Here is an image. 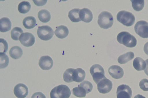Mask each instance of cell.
I'll use <instances>...</instances> for the list:
<instances>
[{
    "mask_svg": "<svg viewBox=\"0 0 148 98\" xmlns=\"http://www.w3.org/2000/svg\"><path fill=\"white\" fill-rule=\"evenodd\" d=\"M117 40L119 43L128 47H134L137 44L135 38L127 32H122L119 34Z\"/></svg>",
    "mask_w": 148,
    "mask_h": 98,
    "instance_id": "cell-1",
    "label": "cell"
},
{
    "mask_svg": "<svg viewBox=\"0 0 148 98\" xmlns=\"http://www.w3.org/2000/svg\"><path fill=\"white\" fill-rule=\"evenodd\" d=\"M71 92L69 87L66 85H61L53 88L50 93L51 98H69Z\"/></svg>",
    "mask_w": 148,
    "mask_h": 98,
    "instance_id": "cell-2",
    "label": "cell"
},
{
    "mask_svg": "<svg viewBox=\"0 0 148 98\" xmlns=\"http://www.w3.org/2000/svg\"><path fill=\"white\" fill-rule=\"evenodd\" d=\"M114 20L111 13L107 11H103L99 15L97 23L101 28L107 29L113 25Z\"/></svg>",
    "mask_w": 148,
    "mask_h": 98,
    "instance_id": "cell-3",
    "label": "cell"
},
{
    "mask_svg": "<svg viewBox=\"0 0 148 98\" xmlns=\"http://www.w3.org/2000/svg\"><path fill=\"white\" fill-rule=\"evenodd\" d=\"M116 17L119 21L127 26H132L135 21L134 15L132 13L125 10L119 11Z\"/></svg>",
    "mask_w": 148,
    "mask_h": 98,
    "instance_id": "cell-4",
    "label": "cell"
},
{
    "mask_svg": "<svg viewBox=\"0 0 148 98\" xmlns=\"http://www.w3.org/2000/svg\"><path fill=\"white\" fill-rule=\"evenodd\" d=\"M90 72L93 80L97 84L105 77L103 68L101 66L98 64L93 65L90 68Z\"/></svg>",
    "mask_w": 148,
    "mask_h": 98,
    "instance_id": "cell-5",
    "label": "cell"
},
{
    "mask_svg": "<svg viewBox=\"0 0 148 98\" xmlns=\"http://www.w3.org/2000/svg\"><path fill=\"white\" fill-rule=\"evenodd\" d=\"M37 34L41 40L47 41L51 39L53 35V31L52 28L48 26H43L38 27Z\"/></svg>",
    "mask_w": 148,
    "mask_h": 98,
    "instance_id": "cell-6",
    "label": "cell"
},
{
    "mask_svg": "<svg viewBox=\"0 0 148 98\" xmlns=\"http://www.w3.org/2000/svg\"><path fill=\"white\" fill-rule=\"evenodd\" d=\"M136 33L143 38H148V23L141 20L138 21L134 26Z\"/></svg>",
    "mask_w": 148,
    "mask_h": 98,
    "instance_id": "cell-7",
    "label": "cell"
},
{
    "mask_svg": "<svg viewBox=\"0 0 148 98\" xmlns=\"http://www.w3.org/2000/svg\"><path fill=\"white\" fill-rule=\"evenodd\" d=\"M97 84L98 90L101 93L105 94L109 93L112 88V81L105 77Z\"/></svg>",
    "mask_w": 148,
    "mask_h": 98,
    "instance_id": "cell-8",
    "label": "cell"
},
{
    "mask_svg": "<svg viewBox=\"0 0 148 98\" xmlns=\"http://www.w3.org/2000/svg\"><path fill=\"white\" fill-rule=\"evenodd\" d=\"M132 91L131 88L126 85L119 86L116 91L117 98H131Z\"/></svg>",
    "mask_w": 148,
    "mask_h": 98,
    "instance_id": "cell-9",
    "label": "cell"
},
{
    "mask_svg": "<svg viewBox=\"0 0 148 98\" xmlns=\"http://www.w3.org/2000/svg\"><path fill=\"white\" fill-rule=\"evenodd\" d=\"M21 43L24 46L29 47L32 46L35 42V37L31 33L25 32L23 33L19 38Z\"/></svg>",
    "mask_w": 148,
    "mask_h": 98,
    "instance_id": "cell-10",
    "label": "cell"
},
{
    "mask_svg": "<svg viewBox=\"0 0 148 98\" xmlns=\"http://www.w3.org/2000/svg\"><path fill=\"white\" fill-rule=\"evenodd\" d=\"M13 91L15 96L18 98H25L28 94V89L25 84L19 83L15 86Z\"/></svg>",
    "mask_w": 148,
    "mask_h": 98,
    "instance_id": "cell-11",
    "label": "cell"
},
{
    "mask_svg": "<svg viewBox=\"0 0 148 98\" xmlns=\"http://www.w3.org/2000/svg\"><path fill=\"white\" fill-rule=\"evenodd\" d=\"M38 64L42 69L48 70L52 67L53 61L52 58L49 56H44L40 57L39 61Z\"/></svg>",
    "mask_w": 148,
    "mask_h": 98,
    "instance_id": "cell-12",
    "label": "cell"
},
{
    "mask_svg": "<svg viewBox=\"0 0 148 98\" xmlns=\"http://www.w3.org/2000/svg\"><path fill=\"white\" fill-rule=\"evenodd\" d=\"M108 72L112 78L116 79L122 78L124 75L123 69L118 65H114L110 66L108 68Z\"/></svg>",
    "mask_w": 148,
    "mask_h": 98,
    "instance_id": "cell-13",
    "label": "cell"
},
{
    "mask_svg": "<svg viewBox=\"0 0 148 98\" xmlns=\"http://www.w3.org/2000/svg\"><path fill=\"white\" fill-rule=\"evenodd\" d=\"M79 15L81 20L86 23L90 22L93 18L92 12L87 8H84L80 9Z\"/></svg>",
    "mask_w": 148,
    "mask_h": 98,
    "instance_id": "cell-14",
    "label": "cell"
},
{
    "mask_svg": "<svg viewBox=\"0 0 148 98\" xmlns=\"http://www.w3.org/2000/svg\"><path fill=\"white\" fill-rule=\"evenodd\" d=\"M85 71L81 68L74 69L73 72V81L80 82L83 81L85 77Z\"/></svg>",
    "mask_w": 148,
    "mask_h": 98,
    "instance_id": "cell-15",
    "label": "cell"
},
{
    "mask_svg": "<svg viewBox=\"0 0 148 98\" xmlns=\"http://www.w3.org/2000/svg\"><path fill=\"white\" fill-rule=\"evenodd\" d=\"M54 33L58 38L63 39L67 36L69 33V31L66 26L61 25L56 27Z\"/></svg>",
    "mask_w": 148,
    "mask_h": 98,
    "instance_id": "cell-16",
    "label": "cell"
},
{
    "mask_svg": "<svg viewBox=\"0 0 148 98\" xmlns=\"http://www.w3.org/2000/svg\"><path fill=\"white\" fill-rule=\"evenodd\" d=\"M11 23L8 17H3L0 19V31L2 32H6L10 30Z\"/></svg>",
    "mask_w": 148,
    "mask_h": 98,
    "instance_id": "cell-17",
    "label": "cell"
},
{
    "mask_svg": "<svg viewBox=\"0 0 148 98\" xmlns=\"http://www.w3.org/2000/svg\"><path fill=\"white\" fill-rule=\"evenodd\" d=\"M23 24L26 29L33 28L36 25V20L33 16H29L25 18L23 21Z\"/></svg>",
    "mask_w": 148,
    "mask_h": 98,
    "instance_id": "cell-18",
    "label": "cell"
},
{
    "mask_svg": "<svg viewBox=\"0 0 148 98\" xmlns=\"http://www.w3.org/2000/svg\"><path fill=\"white\" fill-rule=\"evenodd\" d=\"M9 53L10 57L15 59L19 58L23 54L22 50L20 47L18 46L12 47L10 49Z\"/></svg>",
    "mask_w": 148,
    "mask_h": 98,
    "instance_id": "cell-19",
    "label": "cell"
},
{
    "mask_svg": "<svg viewBox=\"0 0 148 98\" xmlns=\"http://www.w3.org/2000/svg\"><path fill=\"white\" fill-rule=\"evenodd\" d=\"M133 66L136 70L138 71L144 70L146 66L145 61L140 57H137L133 62Z\"/></svg>",
    "mask_w": 148,
    "mask_h": 98,
    "instance_id": "cell-20",
    "label": "cell"
},
{
    "mask_svg": "<svg viewBox=\"0 0 148 98\" xmlns=\"http://www.w3.org/2000/svg\"><path fill=\"white\" fill-rule=\"evenodd\" d=\"M80 10L79 9L75 8L69 12L68 17L72 21L77 22L81 21L79 15Z\"/></svg>",
    "mask_w": 148,
    "mask_h": 98,
    "instance_id": "cell-21",
    "label": "cell"
},
{
    "mask_svg": "<svg viewBox=\"0 0 148 98\" xmlns=\"http://www.w3.org/2000/svg\"><path fill=\"white\" fill-rule=\"evenodd\" d=\"M39 20L43 23L48 22L51 19V15L50 12L46 9H42L40 11L38 14Z\"/></svg>",
    "mask_w": 148,
    "mask_h": 98,
    "instance_id": "cell-22",
    "label": "cell"
},
{
    "mask_svg": "<svg viewBox=\"0 0 148 98\" xmlns=\"http://www.w3.org/2000/svg\"><path fill=\"white\" fill-rule=\"evenodd\" d=\"M134 56L133 52H128L120 56L118 58V61L121 64H125L133 58Z\"/></svg>",
    "mask_w": 148,
    "mask_h": 98,
    "instance_id": "cell-23",
    "label": "cell"
},
{
    "mask_svg": "<svg viewBox=\"0 0 148 98\" xmlns=\"http://www.w3.org/2000/svg\"><path fill=\"white\" fill-rule=\"evenodd\" d=\"M31 8V5L28 1H23L21 2L18 5V9L19 12L22 13H27Z\"/></svg>",
    "mask_w": 148,
    "mask_h": 98,
    "instance_id": "cell-24",
    "label": "cell"
},
{
    "mask_svg": "<svg viewBox=\"0 0 148 98\" xmlns=\"http://www.w3.org/2000/svg\"><path fill=\"white\" fill-rule=\"evenodd\" d=\"M74 69L69 68L64 72L63 75L64 80L66 82L69 83L73 81V72Z\"/></svg>",
    "mask_w": 148,
    "mask_h": 98,
    "instance_id": "cell-25",
    "label": "cell"
},
{
    "mask_svg": "<svg viewBox=\"0 0 148 98\" xmlns=\"http://www.w3.org/2000/svg\"><path fill=\"white\" fill-rule=\"evenodd\" d=\"M23 32V31L21 28L17 27H15L11 31V38L14 40H18Z\"/></svg>",
    "mask_w": 148,
    "mask_h": 98,
    "instance_id": "cell-26",
    "label": "cell"
},
{
    "mask_svg": "<svg viewBox=\"0 0 148 98\" xmlns=\"http://www.w3.org/2000/svg\"><path fill=\"white\" fill-rule=\"evenodd\" d=\"M73 94L79 97H83L86 96V93L85 90L79 85L78 87L73 88L72 90Z\"/></svg>",
    "mask_w": 148,
    "mask_h": 98,
    "instance_id": "cell-27",
    "label": "cell"
},
{
    "mask_svg": "<svg viewBox=\"0 0 148 98\" xmlns=\"http://www.w3.org/2000/svg\"><path fill=\"white\" fill-rule=\"evenodd\" d=\"M132 3V6L134 10L139 11L143 8L145 4L144 0H130Z\"/></svg>",
    "mask_w": 148,
    "mask_h": 98,
    "instance_id": "cell-28",
    "label": "cell"
},
{
    "mask_svg": "<svg viewBox=\"0 0 148 98\" xmlns=\"http://www.w3.org/2000/svg\"><path fill=\"white\" fill-rule=\"evenodd\" d=\"M9 62V59L8 56L5 53H0V68H3L6 67Z\"/></svg>",
    "mask_w": 148,
    "mask_h": 98,
    "instance_id": "cell-29",
    "label": "cell"
},
{
    "mask_svg": "<svg viewBox=\"0 0 148 98\" xmlns=\"http://www.w3.org/2000/svg\"><path fill=\"white\" fill-rule=\"evenodd\" d=\"M79 86L85 90L86 93L90 92L93 88V85L90 82L87 81H83L80 83Z\"/></svg>",
    "mask_w": 148,
    "mask_h": 98,
    "instance_id": "cell-30",
    "label": "cell"
},
{
    "mask_svg": "<svg viewBox=\"0 0 148 98\" xmlns=\"http://www.w3.org/2000/svg\"><path fill=\"white\" fill-rule=\"evenodd\" d=\"M0 53H5L8 50V46L6 41L3 38H0Z\"/></svg>",
    "mask_w": 148,
    "mask_h": 98,
    "instance_id": "cell-31",
    "label": "cell"
},
{
    "mask_svg": "<svg viewBox=\"0 0 148 98\" xmlns=\"http://www.w3.org/2000/svg\"><path fill=\"white\" fill-rule=\"evenodd\" d=\"M139 86L140 89L145 91H148V79H144L140 81Z\"/></svg>",
    "mask_w": 148,
    "mask_h": 98,
    "instance_id": "cell-32",
    "label": "cell"
},
{
    "mask_svg": "<svg viewBox=\"0 0 148 98\" xmlns=\"http://www.w3.org/2000/svg\"><path fill=\"white\" fill-rule=\"evenodd\" d=\"M31 98H46L45 95L41 92H37L34 93Z\"/></svg>",
    "mask_w": 148,
    "mask_h": 98,
    "instance_id": "cell-33",
    "label": "cell"
},
{
    "mask_svg": "<svg viewBox=\"0 0 148 98\" xmlns=\"http://www.w3.org/2000/svg\"><path fill=\"white\" fill-rule=\"evenodd\" d=\"M34 4L36 5L41 6L45 5L47 3V0H33Z\"/></svg>",
    "mask_w": 148,
    "mask_h": 98,
    "instance_id": "cell-34",
    "label": "cell"
},
{
    "mask_svg": "<svg viewBox=\"0 0 148 98\" xmlns=\"http://www.w3.org/2000/svg\"><path fill=\"white\" fill-rule=\"evenodd\" d=\"M144 50L145 53L148 55V42L145 44L144 46Z\"/></svg>",
    "mask_w": 148,
    "mask_h": 98,
    "instance_id": "cell-35",
    "label": "cell"
},
{
    "mask_svg": "<svg viewBox=\"0 0 148 98\" xmlns=\"http://www.w3.org/2000/svg\"><path fill=\"white\" fill-rule=\"evenodd\" d=\"M145 62L146 63V66L144 70V71L146 74L148 76V59H147Z\"/></svg>",
    "mask_w": 148,
    "mask_h": 98,
    "instance_id": "cell-36",
    "label": "cell"
},
{
    "mask_svg": "<svg viewBox=\"0 0 148 98\" xmlns=\"http://www.w3.org/2000/svg\"><path fill=\"white\" fill-rule=\"evenodd\" d=\"M134 98H146L145 97L139 94H138L135 96Z\"/></svg>",
    "mask_w": 148,
    "mask_h": 98,
    "instance_id": "cell-37",
    "label": "cell"
}]
</instances>
